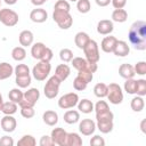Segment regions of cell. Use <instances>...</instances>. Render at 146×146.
<instances>
[{
  "instance_id": "cell-45",
  "label": "cell",
  "mask_w": 146,
  "mask_h": 146,
  "mask_svg": "<svg viewBox=\"0 0 146 146\" xmlns=\"http://www.w3.org/2000/svg\"><path fill=\"white\" fill-rule=\"evenodd\" d=\"M94 110H95L96 114H98V113H103L105 111H108L110 107H108V104L105 100H98L96 103V105L94 106Z\"/></svg>"
},
{
  "instance_id": "cell-20",
  "label": "cell",
  "mask_w": 146,
  "mask_h": 146,
  "mask_svg": "<svg viewBox=\"0 0 146 146\" xmlns=\"http://www.w3.org/2000/svg\"><path fill=\"white\" fill-rule=\"evenodd\" d=\"M42 120L43 122L49 125V127H54L58 123V114L55 112V111H51V110H48L43 113L42 115Z\"/></svg>"
},
{
  "instance_id": "cell-1",
  "label": "cell",
  "mask_w": 146,
  "mask_h": 146,
  "mask_svg": "<svg viewBox=\"0 0 146 146\" xmlns=\"http://www.w3.org/2000/svg\"><path fill=\"white\" fill-rule=\"evenodd\" d=\"M128 39L131 46L137 50L146 49V23L144 21H136L131 24Z\"/></svg>"
},
{
  "instance_id": "cell-59",
  "label": "cell",
  "mask_w": 146,
  "mask_h": 146,
  "mask_svg": "<svg viewBox=\"0 0 146 146\" xmlns=\"http://www.w3.org/2000/svg\"><path fill=\"white\" fill-rule=\"evenodd\" d=\"M0 6H1V0H0Z\"/></svg>"
},
{
  "instance_id": "cell-15",
  "label": "cell",
  "mask_w": 146,
  "mask_h": 146,
  "mask_svg": "<svg viewBox=\"0 0 146 146\" xmlns=\"http://www.w3.org/2000/svg\"><path fill=\"white\" fill-rule=\"evenodd\" d=\"M129 52H130V47L128 46V43L123 40H117L113 49V54L117 57H125L129 55Z\"/></svg>"
},
{
  "instance_id": "cell-54",
  "label": "cell",
  "mask_w": 146,
  "mask_h": 146,
  "mask_svg": "<svg viewBox=\"0 0 146 146\" xmlns=\"http://www.w3.org/2000/svg\"><path fill=\"white\" fill-rule=\"evenodd\" d=\"M31 2H32V5L39 7V6H42L46 2V0H31Z\"/></svg>"
},
{
  "instance_id": "cell-12",
  "label": "cell",
  "mask_w": 146,
  "mask_h": 146,
  "mask_svg": "<svg viewBox=\"0 0 146 146\" xmlns=\"http://www.w3.org/2000/svg\"><path fill=\"white\" fill-rule=\"evenodd\" d=\"M79 130L83 136H91L96 130V123L91 119H83L79 123Z\"/></svg>"
},
{
  "instance_id": "cell-41",
  "label": "cell",
  "mask_w": 146,
  "mask_h": 146,
  "mask_svg": "<svg viewBox=\"0 0 146 146\" xmlns=\"http://www.w3.org/2000/svg\"><path fill=\"white\" fill-rule=\"evenodd\" d=\"M87 86H88V83H87L82 78H80L79 75H76V78L73 80V88H74L75 90H78V91L84 90V89L87 88Z\"/></svg>"
},
{
  "instance_id": "cell-60",
  "label": "cell",
  "mask_w": 146,
  "mask_h": 146,
  "mask_svg": "<svg viewBox=\"0 0 146 146\" xmlns=\"http://www.w3.org/2000/svg\"><path fill=\"white\" fill-rule=\"evenodd\" d=\"M46 1H47V0H46Z\"/></svg>"
},
{
  "instance_id": "cell-10",
  "label": "cell",
  "mask_w": 146,
  "mask_h": 146,
  "mask_svg": "<svg viewBox=\"0 0 146 146\" xmlns=\"http://www.w3.org/2000/svg\"><path fill=\"white\" fill-rule=\"evenodd\" d=\"M79 102V96L75 92H68L63 95L59 99H58V106L62 110H68V108H73L74 106H76Z\"/></svg>"
},
{
  "instance_id": "cell-9",
  "label": "cell",
  "mask_w": 146,
  "mask_h": 146,
  "mask_svg": "<svg viewBox=\"0 0 146 146\" xmlns=\"http://www.w3.org/2000/svg\"><path fill=\"white\" fill-rule=\"evenodd\" d=\"M72 65L75 70L78 71H81V70H87L91 73H95L97 70H98V66H97V63H94V62H89L88 59L86 58H82V57H73L72 58Z\"/></svg>"
},
{
  "instance_id": "cell-38",
  "label": "cell",
  "mask_w": 146,
  "mask_h": 146,
  "mask_svg": "<svg viewBox=\"0 0 146 146\" xmlns=\"http://www.w3.org/2000/svg\"><path fill=\"white\" fill-rule=\"evenodd\" d=\"M31 75H24V76H16L15 79V82L16 84L19 87V88H27L30 84H31Z\"/></svg>"
},
{
  "instance_id": "cell-29",
  "label": "cell",
  "mask_w": 146,
  "mask_h": 146,
  "mask_svg": "<svg viewBox=\"0 0 146 146\" xmlns=\"http://www.w3.org/2000/svg\"><path fill=\"white\" fill-rule=\"evenodd\" d=\"M82 138L76 132H70L66 137V146H81L82 145Z\"/></svg>"
},
{
  "instance_id": "cell-8",
  "label": "cell",
  "mask_w": 146,
  "mask_h": 146,
  "mask_svg": "<svg viewBox=\"0 0 146 146\" xmlns=\"http://www.w3.org/2000/svg\"><path fill=\"white\" fill-rule=\"evenodd\" d=\"M18 14L13 9L3 8L0 9V22L8 27H13L18 23Z\"/></svg>"
},
{
  "instance_id": "cell-30",
  "label": "cell",
  "mask_w": 146,
  "mask_h": 146,
  "mask_svg": "<svg viewBox=\"0 0 146 146\" xmlns=\"http://www.w3.org/2000/svg\"><path fill=\"white\" fill-rule=\"evenodd\" d=\"M11 57L16 62H22L25 59L26 57V50L24 49V47L22 46H18V47H15L13 50H11Z\"/></svg>"
},
{
  "instance_id": "cell-32",
  "label": "cell",
  "mask_w": 146,
  "mask_h": 146,
  "mask_svg": "<svg viewBox=\"0 0 146 146\" xmlns=\"http://www.w3.org/2000/svg\"><path fill=\"white\" fill-rule=\"evenodd\" d=\"M23 95H24V92L19 88H14V89H11L9 91L8 98H9V100H11V102H14V103H16L18 105L21 103V100L23 99Z\"/></svg>"
},
{
  "instance_id": "cell-7",
  "label": "cell",
  "mask_w": 146,
  "mask_h": 146,
  "mask_svg": "<svg viewBox=\"0 0 146 146\" xmlns=\"http://www.w3.org/2000/svg\"><path fill=\"white\" fill-rule=\"evenodd\" d=\"M39 98H40V91L36 88H30L27 91L24 92L23 99L18 105L19 107H34Z\"/></svg>"
},
{
  "instance_id": "cell-57",
  "label": "cell",
  "mask_w": 146,
  "mask_h": 146,
  "mask_svg": "<svg viewBox=\"0 0 146 146\" xmlns=\"http://www.w3.org/2000/svg\"><path fill=\"white\" fill-rule=\"evenodd\" d=\"M2 104H3V99H2V95L0 94V111H1V107H2Z\"/></svg>"
},
{
  "instance_id": "cell-44",
  "label": "cell",
  "mask_w": 146,
  "mask_h": 146,
  "mask_svg": "<svg viewBox=\"0 0 146 146\" xmlns=\"http://www.w3.org/2000/svg\"><path fill=\"white\" fill-rule=\"evenodd\" d=\"M54 10H62V11H67L70 13L71 10V6L66 0H58L55 6H54Z\"/></svg>"
},
{
  "instance_id": "cell-6",
  "label": "cell",
  "mask_w": 146,
  "mask_h": 146,
  "mask_svg": "<svg viewBox=\"0 0 146 146\" xmlns=\"http://www.w3.org/2000/svg\"><path fill=\"white\" fill-rule=\"evenodd\" d=\"M82 50H83V52H84V55H86V59H88L89 62L98 63V60H99V58H100V55H99V47H98V43H97L95 40L90 39Z\"/></svg>"
},
{
  "instance_id": "cell-42",
  "label": "cell",
  "mask_w": 146,
  "mask_h": 146,
  "mask_svg": "<svg viewBox=\"0 0 146 146\" xmlns=\"http://www.w3.org/2000/svg\"><path fill=\"white\" fill-rule=\"evenodd\" d=\"M124 91L130 94V95H133L136 92V80L133 78L125 80V82H124Z\"/></svg>"
},
{
  "instance_id": "cell-19",
  "label": "cell",
  "mask_w": 146,
  "mask_h": 146,
  "mask_svg": "<svg viewBox=\"0 0 146 146\" xmlns=\"http://www.w3.org/2000/svg\"><path fill=\"white\" fill-rule=\"evenodd\" d=\"M33 39H34L33 33L30 30H24L18 35V41H19L22 47H30V46H32Z\"/></svg>"
},
{
  "instance_id": "cell-21",
  "label": "cell",
  "mask_w": 146,
  "mask_h": 146,
  "mask_svg": "<svg viewBox=\"0 0 146 146\" xmlns=\"http://www.w3.org/2000/svg\"><path fill=\"white\" fill-rule=\"evenodd\" d=\"M119 74L121 78L123 79H132L135 76V70H133V66L130 65V64H121L120 67H119Z\"/></svg>"
},
{
  "instance_id": "cell-33",
  "label": "cell",
  "mask_w": 146,
  "mask_h": 146,
  "mask_svg": "<svg viewBox=\"0 0 146 146\" xmlns=\"http://www.w3.org/2000/svg\"><path fill=\"white\" fill-rule=\"evenodd\" d=\"M113 121H97L96 128L102 132V133H108L113 130Z\"/></svg>"
},
{
  "instance_id": "cell-55",
  "label": "cell",
  "mask_w": 146,
  "mask_h": 146,
  "mask_svg": "<svg viewBox=\"0 0 146 146\" xmlns=\"http://www.w3.org/2000/svg\"><path fill=\"white\" fill-rule=\"evenodd\" d=\"M145 120H143L141 121V123H140V129H141V131L144 132V133H146V129H145Z\"/></svg>"
},
{
  "instance_id": "cell-24",
  "label": "cell",
  "mask_w": 146,
  "mask_h": 146,
  "mask_svg": "<svg viewBox=\"0 0 146 146\" xmlns=\"http://www.w3.org/2000/svg\"><path fill=\"white\" fill-rule=\"evenodd\" d=\"M63 119L67 124H74V123L79 122L80 113H79V111H75V110H68L64 113Z\"/></svg>"
},
{
  "instance_id": "cell-28",
  "label": "cell",
  "mask_w": 146,
  "mask_h": 146,
  "mask_svg": "<svg viewBox=\"0 0 146 146\" xmlns=\"http://www.w3.org/2000/svg\"><path fill=\"white\" fill-rule=\"evenodd\" d=\"M130 107H131V110L133 111V112H140V111H143L144 110V107H145V102H144V98L141 97V96H136V97H133L132 99H131V102H130Z\"/></svg>"
},
{
  "instance_id": "cell-51",
  "label": "cell",
  "mask_w": 146,
  "mask_h": 146,
  "mask_svg": "<svg viewBox=\"0 0 146 146\" xmlns=\"http://www.w3.org/2000/svg\"><path fill=\"white\" fill-rule=\"evenodd\" d=\"M13 145H14V140L11 137L2 136L0 138V146H13Z\"/></svg>"
},
{
  "instance_id": "cell-47",
  "label": "cell",
  "mask_w": 146,
  "mask_h": 146,
  "mask_svg": "<svg viewBox=\"0 0 146 146\" xmlns=\"http://www.w3.org/2000/svg\"><path fill=\"white\" fill-rule=\"evenodd\" d=\"M78 75L80 78H82L87 83L91 82L92 81V78H94V73L87 71V70H81V71H78Z\"/></svg>"
},
{
  "instance_id": "cell-13",
  "label": "cell",
  "mask_w": 146,
  "mask_h": 146,
  "mask_svg": "<svg viewBox=\"0 0 146 146\" xmlns=\"http://www.w3.org/2000/svg\"><path fill=\"white\" fill-rule=\"evenodd\" d=\"M0 124H1V128H2L3 131H6V132H13L16 129L17 122H16V119L13 115H5L1 119Z\"/></svg>"
},
{
  "instance_id": "cell-39",
  "label": "cell",
  "mask_w": 146,
  "mask_h": 146,
  "mask_svg": "<svg viewBox=\"0 0 146 146\" xmlns=\"http://www.w3.org/2000/svg\"><path fill=\"white\" fill-rule=\"evenodd\" d=\"M14 73L16 76H24L30 74V68L25 64H17V66L14 68Z\"/></svg>"
},
{
  "instance_id": "cell-16",
  "label": "cell",
  "mask_w": 146,
  "mask_h": 146,
  "mask_svg": "<svg viewBox=\"0 0 146 146\" xmlns=\"http://www.w3.org/2000/svg\"><path fill=\"white\" fill-rule=\"evenodd\" d=\"M48 18V13L43 8H35L30 13V19L34 23H43Z\"/></svg>"
},
{
  "instance_id": "cell-43",
  "label": "cell",
  "mask_w": 146,
  "mask_h": 146,
  "mask_svg": "<svg viewBox=\"0 0 146 146\" xmlns=\"http://www.w3.org/2000/svg\"><path fill=\"white\" fill-rule=\"evenodd\" d=\"M113 119H114V114L112 113L111 110L96 114V120L97 121H113Z\"/></svg>"
},
{
  "instance_id": "cell-34",
  "label": "cell",
  "mask_w": 146,
  "mask_h": 146,
  "mask_svg": "<svg viewBox=\"0 0 146 146\" xmlns=\"http://www.w3.org/2000/svg\"><path fill=\"white\" fill-rule=\"evenodd\" d=\"M94 94L98 98H104L107 95V84L99 82L94 87Z\"/></svg>"
},
{
  "instance_id": "cell-46",
  "label": "cell",
  "mask_w": 146,
  "mask_h": 146,
  "mask_svg": "<svg viewBox=\"0 0 146 146\" xmlns=\"http://www.w3.org/2000/svg\"><path fill=\"white\" fill-rule=\"evenodd\" d=\"M133 70H135V73L136 74H138V75H145L146 74V62H144V60L138 62L133 66Z\"/></svg>"
},
{
  "instance_id": "cell-58",
  "label": "cell",
  "mask_w": 146,
  "mask_h": 146,
  "mask_svg": "<svg viewBox=\"0 0 146 146\" xmlns=\"http://www.w3.org/2000/svg\"><path fill=\"white\" fill-rule=\"evenodd\" d=\"M70 1H73V2H76L78 0H70Z\"/></svg>"
},
{
  "instance_id": "cell-22",
  "label": "cell",
  "mask_w": 146,
  "mask_h": 146,
  "mask_svg": "<svg viewBox=\"0 0 146 146\" xmlns=\"http://www.w3.org/2000/svg\"><path fill=\"white\" fill-rule=\"evenodd\" d=\"M71 74V68L67 64H59L56 70H55V75L63 82L64 80H66Z\"/></svg>"
},
{
  "instance_id": "cell-49",
  "label": "cell",
  "mask_w": 146,
  "mask_h": 146,
  "mask_svg": "<svg viewBox=\"0 0 146 146\" xmlns=\"http://www.w3.org/2000/svg\"><path fill=\"white\" fill-rule=\"evenodd\" d=\"M89 144H90L91 146H104V145H105V140H104L103 137L96 135V136H94V137L90 139Z\"/></svg>"
},
{
  "instance_id": "cell-36",
  "label": "cell",
  "mask_w": 146,
  "mask_h": 146,
  "mask_svg": "<svg viewBox=\"0 0 146 146\" xmlns=\"http://www.w3.org/2000/svg\"><path fill=\"white\" fill-rule=\"evenodd\" d=\"M76 9L81 14H87L91 9V5L89 0H78L76 1Z\"/></svg>"
},
{
  "instance_id": "cell-53",
  "label": "cell",
  "mask_w": 146,
  "mask_h": 146,
  "mask_svg": "<svg viewBox=\"0 0 146 146\" xmlns=\"http://www.w3.org/2000/svg\"><path fill=\"white\" fill-rule=\"evenodd\" d=\"M112 0H95V2L99 6V7H106L111 3Z\"/></svg>"
},
{
  "instance_id": "cell-27",
  "label": "cell",
  "mask_w": 146,
  "mask_h": 146,
  "mask_svg": "<svg viewBox=\"0 0 146 146\" xmlns=\"http://www.w3.org/2000/svg\"><path fill=\"white\" fill-rule=\"evenodd\" d=\"M128 19V13L123 8L121 9H114L112 13V21L116 23H123Z\"/></svg>"
},
{
  "instance_id": "cell-37",
  "label": "cell",
  "mask_w": 146,
  "mask_h": 146,
  "mask_svg": "<svg viewBox=\"0 0 146 146\" xmlns=\"http://www.w3.org/2000/svg\"><path fill=\"white\" fill-rule=\"evenodd\" d=\"M136 95L144 97L146 95V80L145 79H138L136 80Z\"/></svg>"
},
{
  "instance_id": "cell-52",
  "label": "cell",
  "mask_w": 146,
  "mask_h": 146,
  "mask_svg": "<svg viewBox=\"0 0 146 146\" xmlns=\"http://www.w3.org/2000/svg\"><path fill=\"white\" fill-rule=\"evenodd\" d=\"M111 3L115 9H121L127 5V0H112Z\"/></svg>"
},
{
  "instance_id": "cell-14",
  "label": "cell",
  "mask_w": 146,
  "mask_h": 146,
  "mask_svg": "<svg viewBox=\"0 0 146 146\" xmlns=\"http://www.w3.org/2000/svg\"><path fill=\"white\" fill-rule=\"evenodd\" d=\"M113 30H114V25L113 22L110 19H102L97 24V32L102 35H108L113 32Z\"/></svg>"
},
{
  "instance_id": "cell-23",
  "label": "cell",
  "mask_w": 146,
  "mask_h": 146,
  "mask_svg": "<svg viewBox=\"0 0 146 146\" xmlns=\"http://www.w3.org/2000/svg\"><path fill=\"white\" fill-rule=\"evenodd\" d=\"M89 40H90V36L86 32H78L74 36V43L79 49H83Z\"/></svg>"
},
{
  "instance_id": "cell-17",
  "label": "cell",
  "mask_w": 146,
  "mask_h": 146,
  "mask_svg": "<svg viewBox=\"0 0 146 146\" xmlns=\"http://www.w3.org/2000/svg\"><path fill=\"white\" fill-rule=\"evenodd\" d=\"M116 41H117V39H116L115 36L108 34V36H105V38L102 40V43H100L102 50H103L104 52H107V54L113 52V49H114V47H115V44H116Z\"/></svg>"
},
{
  "instance_id": "cell-25",
  "label": "cell",
  "mask_w": 146,
  "mask_h": 146,
  "mask_svg": "<svg viewBox=\"0 0 146 146\" xmlns=\"http://www.w3.org/2000/svg\"><path fill=\"white\" fill-rule=\"evenodd\" d=\"M13 73H14V67L9 63L7 62L0 63V80H6L10 78Z\"/></svg>"
},
{
  "instance_id": "cell-56",
  "label": "cell",
  "mask_w": 146,
  "mask_h": 146,
  "mask_svg": "<svg viewBox=\"0 0 146 146\" xmlns=\"http://www.w3.org/2000/svg\"><path fill=\"white\" fill-rule=\"evenodd\" d=\"M7 5H9V6H11V5H15L16 2H17V0H3Z\"/></svg>"
},
{
  "instance_id": "cell-5",
  "label": "cell",
  "mask_w": 146,
  "mask_h": 146,
  "mask_svg": "<svg viewBox=\"0 0 146 146\" xmlns=\"http://www.w3.org/2000/svg\"><path fill=\"white\" fill-rule=\"evenodd\" d=\"M107 99L111 104L117 105L123 102V91L117 83H110L107 86Z\"/></svg>"
},
{
  "instance_id": "cell-18",
  "label": "cell",
  "mask_w": 146,
  "mask_h": 146,
  "mask_svg": "<svg viewBox=\"0 0 146 146\" xmlns=\"http://www.w3.org/2000/svg\"><path fill=\"white\" fill-rule=\"evenodd\" d=\"M46 44L42 43V42H35L32 47H31V55L33 58L38 59V60H41L44 52H46Z\"/></svg>"
},
{
  "instance_id": "cell-3",
  "label": "cell",
  "mask_w": 146,
  "mask_h": 146,
  "mask_svg": "<svg viewBox=\"0 0 146 146\" xmlns=\"http://www.w3.org/2000/svg\"><path fill=\"white\" fill-rule=\"evenodd\" d=\"M52 19H54V22H56V24L62 30H67L73 24V17L67 11L54 10V13H52Z\"/></svg>"
},
{
  "instance_id": "cell-50",
  "label": "cell",
  "mask_w": 146,
  "mask_h": 146,
  "mask_svg": "<svg viewBox=\"0 0 146 146\" xmlns=\"http://www.w3.org/2000/svg\"><path fill=\"white\" fill-rule=\"evenodd\" d=\"M39 144H40V146H52V145H55L50 136H42Z\"/></svg>"
},
{
  "instance_id": "cell-4",
  "label": "cell",
  "mask_w": 146,
  "mask_h": 146,
  "mask_svg": "<svg viewBox=\"0 0 146 146\" xmlns=\"http://www.w3.org/2000/svg\"><path fill=\"white\" fill-rule=\"evenodd\" d=\"M60 83L62 81L54 74L52 76H50L48 79V81L46 82L44 87H43V92H44V96L49 99H52L55 98L58 92H59V87H60Z\"/></svg>"
},
{
  "instance_id": "cell-11",
  "label": "cell",
  "mask_w": 146,
  "mask_h": 146,
  "mask_svg": "<svg viewBox=\"0 0 146 146\" xmlns=\"http://www.w3.org/2000/svg\"><path fill=\"white\" fill-rule=\"evenodd\" d=\"M52 141L55 145L58 146H66V137H67V132L63 129V128H55L51 130V135H50Z\"/></svg>"
},
{
  "instance_id": "cell-26",
  "label": "cell",
  "mask_w": 146,
  "mask_h": 146,
  "mask_svg": "<svg viewBox=\"0 0 146 146\" xmlns=\"http://www.w3.org/2000/svg\"><path fill=\"white\" fill-rule=\"evenodd\" d=\"M78 110L84 114H89L94 111V104L91 100L89 99H82V100H79L78 102Z\"/></svg>"
},
{
  "instance_id": "cell-2",
  "label": "cell",
  "mask_w": 146,
  "mask_h": 146,
  "mask_svg": "<svg viewBox=\"0 0 146 146\" xmlns=\"http://www.w3.org/2000/svg\"><path fill=\"white\" fill-rule=\"evenodd\" d=\"M51 71L50 62L39 60L32 68V75L36 81H44Z\"/></svg>"
},
{
  "instance_id": "cell-31",
  "label": "cell",
  "mask_w": 146,
  "mask_h": 146,
  "mask_svg": "<svg viewBox=\"0 0 146 146\" xmlns=\"http://www.w3.org/2000/svg\"><path fill=\"white\" fill-rule=\"evenodd\" d=\"M1 112L5 114V115H13L17 112V104L9 100V102H6L2 104V107H1Z\"/></svg>"
},
{
  "instance_id": "cell-48",
  "label": "cell",
  "mask_w": 146,
  "mask_h": 146,
  "mask_svg": "<svg viewBox=\"0 0 146 146\" xmlns=\"http://www.w3.org/2000/svg\"><path fill=\"white\" fill-rule=\"evenodd\" d=\"M21 114L25 119H31L34 116L35 111L33 107H21Z\"/></svg>"
},
{
  "instance_id": "cell-40",
  "label": "cell",
  "mask_w": 146,
  "mask_h": 146,
  "mask_svg": "<svg viewBox=\"0 0 146 146\" xmlns=\"http://www.w3.org/2000/svg\"><path fill=\"white\" fill-rule=\"evenodd\" d=\"M59 58L62 59V62L64 63H68L72 60L73 58V51L68 48H63L60 51H59Z\"/></svg>"
},
{
  "instance_id": "cell-35",
  "label": "cell",
  "mask_w": 146,
  "mask_h": 146,
  "mask_svg": "<svg viewBox=\"0 0 146 146\" xmlns=\"http://www.w3.org/2000/svg\"><path fill=\"white\" fill-rule=\"evenodd\" d=\"M35 144H36V140H35V138L32 135H24L17 141L18 146H34Z\"/></svg>"
}]
</instances>
